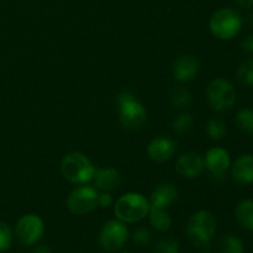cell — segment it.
<instances>
[{"mask_svg":"<svg viewBox=\"0 0 253 253\" xmlns=\"http://www.w3.org/2000/svg\"><path fill=\"white\" fill-rule=\"evenodd\" d=\"M150 212V200L141 193L130 192L121 195L114 205L116 219L125 224L137 222L145 219Z\"/></svg>","mask_w":253,"mask_h":253,"instance_id":"obj_1","label":"cell"},{"mask_svg":"<svg viewBox=\"0 0 253 253\" xmlns=\"http://www.w3.org/2000/svg\"><path fill=\"white\" fill-rule=\"evenodd\" d=\"M98 190L90 185L82 184L74 188L67 198V208L74 215H86L98 207Z\"/></svg>","mask_w":253,"mask_h":253,"instance_id":"obj_8","label":"cell"},{"mask_svg":"<svg viewBox=\"0 0 253 253\" xmlns=\"http://www.w3.org/2000/svg\"><path fill=\"white\" fill-rule=\"evenodd\" d=\"M231 175L240 185L253 184V155L244 153L231 163Z\"/></svg>","mask_w":253,"mask_h":253,"instance_id":"obj_14","label":"cell"},{"mask_svg":"<svg viewBox=\"0 0 253 253\" xmlns=\"http://www.w3.org/2000/svg\"><path fill=\"white\" fill-rule=\"evenodd\" d=\"M200 253H211V252H209V251H203V252H200Z\"/></svg>","mask_w":253,"mask_h":253,"instance_id":"obj_32","label":"cell"},{"mask_svg":"<svg viewBox=\"0 0 253 253\" xmlns=\"http://www.w3.org/2000/svg\"><path fill=\"white\" fill-rule=\"evenodd\" d=\"M113 197L108 192H103L98 195V207L109 208L113 205Z\"/></svg>","mask_w":253,"mask_h":253,"instance_id":"obj_28","label":"cell"},{"mask_svg":"<svg viewBox=\"0 0 253 253\" xmlns=\"http://www.w3.org/2000/svg\"><path fill=\"white\" fill-rule=\"evenodd\" d=\"M128 240V229L120 220H108L99 234V245L106 252H116L123 249Z\"/></svg>","mask_w":253,"mask_h":253,"instance_id":"obj_7","label":"cell"},{"mask_svg":"<svg viewBox=\"0 0 253 253\" xmlns=\"http://www.w3.org/2000/svg\"><path fill=\"white\" fill-rule=\"evenodd\" d=\"M131 239H132L133 244L137 245V246H147L152 240V234L146 227H138L132 232Z\"/></svg>","mask_w":253,"mask_h":253,"instance_id":"obj_27","label":"cell"},{"mask_svg":"<svg viewBox=\"0 0 253 253\" xmlns=\"http://www.w3.org/2000/svg\"><path fill=\"white\" fill-rule=\"evenodd\" d=\"M236 125L240 130L249 136H253V109H241L236 114Z\"/></svg>","mask_w":253,"mask_h":253,"instance_id":"obj_21","label":"cell"},{"mask_svg":"<svg viewBox=\"0 0 253 253\" xmlns=\"http://www.w3.org/2000/svg\"><path fill=\"white\" fill-rule=\"evenodd\" d=\"M227 127L226 124H225L224 120L221 119L214 118L208 123L207 125V133L211 140L220 141L226 136Z\"/></svg>","mask_w":253,"mask_h":253,"instance_id":"obj_23","label":"cell"},{"mask_svg":"<svg viewBox=\"0 0 253 253\" xmlns=\"http://www.w3.org/2000/svg\"><path fill=\"white\" fill-rule=\"evenodd\" d=\"M217 230L216 217L208 210L194 212L187 225V236L190 244L197 247H205L214 239Z\"/></svg>","mask_w":253,"mask_h":253,"instance_id":"obj_2","label":"cell"},{"mask_svg":"<svg viewBox=\"0 0 253 253\" xmlns=\"http://www.w3.org/2000/svg\"><path fill=\"white\" fill-rule=\"evenodd\" d=\"M177 152V143L173 138L168 136H158L155 137L147 147V153L150 158L156 162H166L169 161Z\"/></svg>","mask_w":253,"mask_h":253,"instance_id":"obj_13","label":"cell"},{"mask_svg":"<svg viewBox=\"0 0 253 253\" xmlns=\"http://www.w3.org/2000/svg\"><path fill=\"white\" fill-rule=\"evenodd\" d=\"M120 123L127 130H138L147 120V111L143 104L128 90L121 91L116 98Z\"/></svg>","mask_w":253,"mask_h":253,"instance_id":"obj_4","label":"cell"},{"mask_svg":"<svg viewBox=\"0 0 253 253\" xmlns=\"http://www.w3.org/2000/svg\"><path fill=\"white\" fill-rule=\"evenodd\" d=\"M150 222L155 230L160 232H166L172 226V217L167 212V209H158V208L150 207Z\"/></svg>","mask_w":253,"mask_h":253,"instance_id":"obj_18","label":"cell"},{"mask_svg":"<svg viewBox=\"0 0 253 253\" xmlns=\"http://www.w3.org/2000/svg\"><path fill=\"white\" fill-rule=\"evenodd\" d=\"M219 253H245V245L239 236L234 234H225L217 244Z\"/></svg>","mask_w":253,"mask_h":253,"instance_id":"obj_19","label":"cell"},{"mask_svg":"<svg viewBox=\"0 0 253 253\" xmlns=\"http://www.w3.org/2000/svg\"><path fill=\"white\" fill-rule=\"evenodd\" d=\"M169 99L170 103L175 106V108H187L192 103V94L189 93L187 88L182 85H175L170 89L169 91Z\"/></svg>","mask_w":253,"mask_h":253,"instance_id":"obj_20","label":"cell"},{"mask_svg":"<svg viewBox=\"0 0 253 253\" xmlns=\"http://www.w3.org/2000/svg\"><path fill=\"white\" fill-rule=\"evenodd\" d=\"M94 188L101 192H114L121 184V175L119 170L111 167H104L95 169L93 177Z\"/></svg>","mask_w":253,"mask_h":253,"instance_id":"obj_15","label":"cell"},{"mask_svg":"<svg viewBox=\"0 0 253 253\" xmlns=\"http://www.w3.org/2000/svg\"><path fill=\"white\" fill-rule=\"evenodd\" d=\"M178 199V190L172 183H161L153 189L150 199V207L168 209Z\"/></svg>","mask_w":253,"mask_h":253,"instance_id":"obj_16","label":"cell"},{"mask_svg":"<svg viewBox=\"0 0 253 253\" xmlns=\"http://www.w3.org/2000/svg\"><path fill=\"white\" fill-rule=\"evenodd\" d=\"M235 219L242 229L253 232V199H244L236 205Z\"/></svg>","mask_w":253,"mask_h":253,"instance_id":"obj_17","label":"cell"},{"mask_svg":"<svg viewBox=\"0 0 253 253\" xmlns=\"http://www.w3.org/2000/svg\"><path fill=\"white\" fill-rule=\"evenodd\" d=\"M32 253H52L51 249H49L47 245H39V246L35 247V250Z\"/></svg>","mask_w":253,"mask_h":253,"instance_id":"obj_31","label":"cell"},{"mask_svg":"<svg viewBox=\"0 0 253 253\" xmlns=\"http://www.w3.org/2000/svg\"><path fill=\"white\" fill-rule=\"evenodd\" d=\"M12 244V230L9 224L0 221V253L7 251Z\"/></svg>","mask_w":253,"mask_h":253,"instance_id":"obj_26","label":"cell"},{"mask_svg":"<svg viewBox=\"0 0 253 253\" xmlns=\"http://www.w3.org/2000/svg\"><path fill=\"white\" fill-rule=\"evenodd\" d=\"M153 253H179L178 240L173 236H165L156 242Z\"/></svg>","mask_w":253,"mask_h":253,"instance_id":"obj_25","label":"cell"},{"mask_svg":"<svg viewBox=\"0 0 253 253\" xmlns=\"http://www.w3.org/2000/svg\"><path fill=\"white\" fill-rule=\"evenodd\" d=\"M207 98L212 110L216 113H226L236 104L237 91L230 81L215 78L208 85Z\"/></svg>","mask_w":253,"mask_h":253,"instance_id":"obj_6","label":"cell"},{"mask_svg":"<svg viewBox=\"0 0 253 253\" xmlns=\"http://www.w3.org/2000/svg\"><path fill=\"white\" fill-rule=\"evenodd\" d=\"M193 124H194V119L190 114L182 113L177 116V118L173 120L172 127L174 132H177L178 135H185V133L189 132L193 127Z\"/></svg>","mask_w":253,"mask_h":253,"instance_id":"obj_24","label":"cell"},{"mask_svg":"<svg viewBox=\"0 0 253 253\" xmlns=\"http://www.w3.org/2000/svg\"><path fill=\"white\" fill-rule=\"evenodd\" d=\"M120 253H130L128 251H123V252H120Z\"/></svg>","mask_w":253,"mask_h":253,"instance_id":"obj_33","label":"cell"},{"mask_svg":"<svg viewBox=\"0 0 253 253\" xmlns=\"http://www.w3.org/2000/svg\"><path fill=\"white\" fill-rule=\"evenodd\" d=\"M237 81L244 86H253V59H246L239 66L236 72Z\"/></svg>","mask_w":253,"mask_h":253,"instance_id":"obj_22","label":"cell"},{"mask_svg":"<svg viewBox=\"0 0 253 253\" xmlns=\"http://www.w3.org/2000/svg\"><path fill=\"white\" fill-rule=\"evenodd\" d=\"M241 48L244 49L246 53L253 54V34L247 35L242 39L241 41Z\"/></svg>","mask_w":253,"mask_h":253,"instance_id":"obj_29","label":"cell"},{"mask_svg":"<svg viewBox=\"0 0 253 253\" xmlns=\"http://www.w3.org/2000/svg\"><path fill=\"white\" fill-rule=\"evenodd\" d=\"M178 174L188 179H194L202 175L205 169L204 157L197 152H185L178 157L175 163Z\"/></svg>","mask_w":253,"mask_h":253,"instance_id":"obj_11","label":"cell"},{"mask_svg":"<svg viewBox=\"0 0 253 253\" xmlns=\"http://www.w3.org/2000/svg\"><path fill=\"white\" fill-rule=\"evenodd\" d=\"M244 20L236 10L231 7H221L211 15L209 29L212 36L222 41L235 39L241 32Z\"/></svg>","mask_w":253,"mask_h":253,"instance_id":"obj_5","label":"cell"},{"mask_svg":"<svg viewBox=\"0 0 253 253\" xmlns=\"http://www.w3.org/2000/svg\"><path fill=\"white\" fill-rule=\"evenodd\" d=\"M61 172L64 179L73 184L82 185L93 179L95 167L84 153L73 151L67 153L62 160Z\"/></svg>","mask_w":253,"mask_h":253,"instance_id":"obj_3","label":"cell"},{"mask_svg":"<svg viewBox=\"0 0 253 253\" xmlns=\"http://www.w3.org/2000/svg\"><path fill=\"white\" fill-rule=\"evenodd\" d=\"M204 162L205 168L214 177H222L231 168V156L224 147L215 146L208 151L204 157Z\"/></svg>","mask_w":253,"mask_h":253,"instance_id":"obj_10","label":"cell"},{"mask_svg":"<svg viewBox=\"0 0 253 253\" xmlns=\"http://www.w3.org/2000/svg\"><path fill=\"white\" fill-rule=\"evenodd\" d=\"M44 234L43 220L36 214H25L15 225V236L24 246H34Z\"/></svg>","mask_w":253,"mask_h":253,"instance_id":"obj_9","label":"cell"},{"mask_svg":"<svg viewBox=\"0 0 253 253\" xmlns=\"http://www.w3.org/2000/svg\"><path fill=\"white\" fill-rule=\"evenodd\" d=\"M199 67L200 64L197 57L193 54H182L173 63V77L179 83H187L198 76Z\"/></svg>","mask_w":253,"mask_h":253,"instance_id":"obj_12","label":"cell"},{"mask_svg":"<svg viewBox=\"0 0 253 253\" xmlns=\"http://www.w3.org/2000/svg\"><path fill=\"white\" fill-rule=\"evenodd\" d=\"M236 2L242 9H251V7H253V0H236Z\"/></svg>","mask_w":253,"mask_h":253,"instance_id":"obj_30","label":"cell"}]
</instances>
